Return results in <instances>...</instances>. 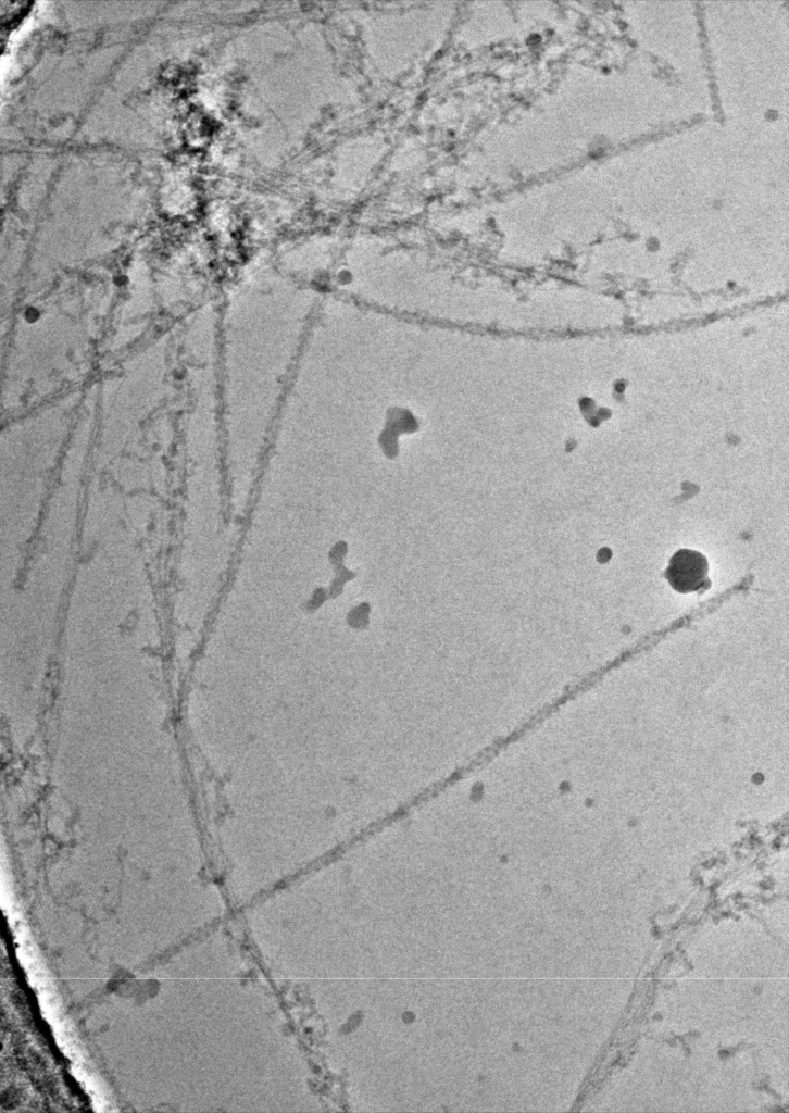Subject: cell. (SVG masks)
I'll return each instance as SVG.
<instances>
[{"label":"cell","instance_id":"1","mask_svg":"<svg viewBox=\"0 0 789 1113\" xmlns=\"http://www.w3.org/2000/svg\"><path fill=\"white\" fill-rule=\"evenodd\" d=\"M664 577L680 593L705 589L710 586L707 559L698 551L680 549L671 558Z\"/></svg>","mask_w":789,"mask_h":1113}]
</instances>
